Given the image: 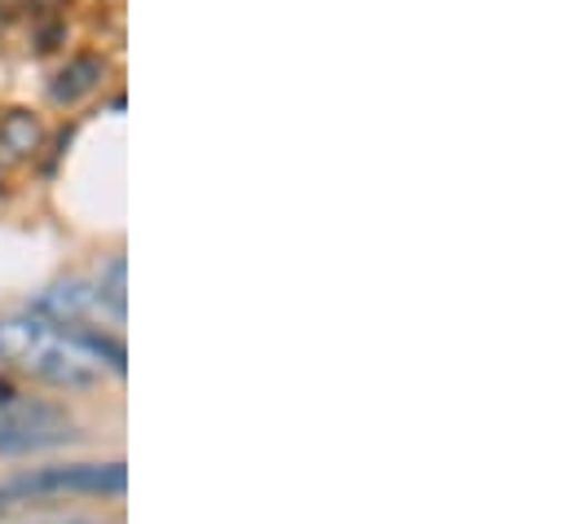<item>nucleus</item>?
I'll return each mask as SVG.
<instances>
[{"label":"nucleus","mask_w":569,"mask_h":524,"mask_svg":"<svg viewBox=\"0 0 569 524\" xmlns=\"http://www.w3.org/2000/svg\"><path fill=\"white\" fill-rule=\"evenodd\" d=\"M0 362L49 389H98L124 371V344L102 331H80L40 309L0 318Z\"/></svg>","instance_id":"1"},{"label":"nucleus","mask_w":569,"mask_h":524,"mask_svg":"<svg viewBox=\"0 0 569 524\" xmlns=\"http://www.w3.org/2000/svg\"><path fill=\"white\" fill-rule=\"evenodd\" d=\"M129 485L124 463H53L31 467L0 481V516L36 507V503H67V498H120Z\"/></svg>","instance_id":"2"},{"label":"nucleus","mask_w":569,"mask_h":524,"mask_svg":"<svg viewBox=\"0 0 569 524\" xmlns=\"http://www.w3.org/2000/svg\"><path fill=\"white\" fill-rule=\"evenodd\" d=\"M80 436L76 419L58 401L22 396L18 389L0 384V454H40L71 445Z\"/></svg>","instance_id":"3"},{"label":"nucleus","mask_w":569,"mask_h":524,"mask_svg":"<svg viewBox=\"0 0 569 524\" xmlns=\"http://www.w3.org/2000/svg\"><path fill=\"white\" fill-rule=\"evenodd\" d=\"M98 80H102V62H98V58H76V62H67V67L53 75L49 98H53L58 107H76L80 98H89V93L98 89Z\"/></svg>","instance_id":"4"},{"label":"nucleus","mask_w":569,"mask_h":524,"mask_svg":"<svg viewBox=\"0 0 569 524\" xmlns=\"http://www.w3.org/2000/svg\"><path fill=\"white\" fill-rule=\"evenodd\" d=\"M98 300L107 304V313L116 318V322H124V256H111L107 269L98 273Z\"/></svg>","instance_id":"5"},{"label":"nucleus","mask_w":569,"mask_h":524,"mask_svg":"<svg viewBox=\"0 0 569 524\" xmlns=\"http://www.w3.org/2000/svg\"><path fill=\"white\" fill-rule=\"evenodd\" d=\"M36 141H40V124L31 120V115H9L4 120V129H0V150L9 154V159H18V154H27V150H36Z\"/></svg>","instance_id":"6"},{"label":"nucleus","mask_w":569,"mask_h":524,"mask_svg":"<svg viewBox=\"0 0 569 524\" xmlns=\"http://www.w3.org/2000/svg\"><path fill=\"white\" fill-rule=\"evenodd\" d=\"M71 524H84V521H71Z\"/></svg>","instance_id":"7"}]
</instances>
